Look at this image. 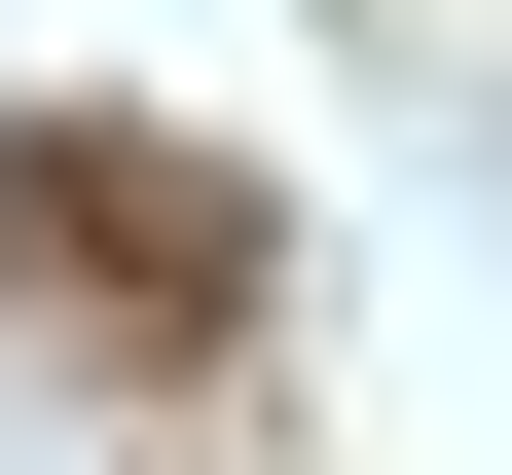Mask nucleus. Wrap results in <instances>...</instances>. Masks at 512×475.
Here are the masks:
<instances>
[{"instance_id":"obj_1","label":"nucleus","mask_w":512,"mask_h":475,"mask_svg":"<svg viewBox=\"0 0 512 475\" xmlns=\"http://www.w3.org/2000/svg\"><path fill=\"white\" fill-rule=\"evenodd\" d=\"M256 256H293V220H256L220 147H147V110H0V293H37V329L220 366V329H256Z\"/></svg>"}]
</instances>
